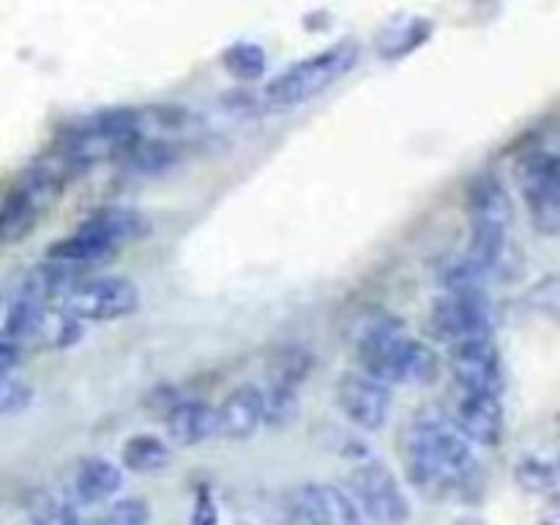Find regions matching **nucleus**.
Wrapping results in <instances>:
<instances>
[{
    "label": "nucleus",
    "instance_id": "39448f33",
    "mask_svg": "<svg viewBox=\"0 0 560 525\" xmlns=\"http://www.w3.org/2000/svg\"><path fill=\"white\" fill-rule=\"evenodd\" d=\"M80 323H109L135 315L140 306V290L126 277H80L60 301Z\"/></svg>",
    "mask_w": 560,
    "mask_h": 525
},
{
    "label": "nucleus",
    "instance_id": "aec40b11",
    "mask_svg": "<svg viewBox=\"0 0 560 525\" xmlns=\"http://www.w3.org/2000/svg\"><path fill=\"white\" fill-rule=\"evenodd\" d=\"M120 459H124V468L131 470V474H159V470L167 468L173 454H170V446L162 438L140 432V435H131L124 443Z\"/></svg>",
    "mask_w": 560,
    "mask_h": 525
},
{
    "label": "nucleus",
    "instance_id": "423d86ee",
    "mask_svg": "<svg viewBox=\"0 0 560 525\" xmlns=\"http://www.w3.org/2000/svg\"><path fill=\"white\" fill-rule=\"evenodd\" d=\"M348 487L359 512L375 525H405L410 520L408 495L388 465L366 459L350 470Z\"/></svg>",
    "mask_w": 560,
    "mask_h": 525
},
{
    "label": "nucleus",
    "instance_id": "dca6fc26",
    "mask_svg": "<svg viewBox=\"0 0 560 525\" xmlns=\"http://www.w3.org/2000/svg\"><path fill=\"white\" fill-rule=\"evenodd\" d=\"M465 208H468L470 222L506 224V228H512V195H509V189L495 173H481L479 178L470 180L468 195H465Z\"/></svg>",
    "mask_w": 560,
    "mask_h": 525
},
{
    "label": "nucleus",
    "instance_id": "9b49d317",
    "mask_svg": "<svg viewBox=\"0 0 560 525\" xmlns=\"http://www.w3.org/2000/svg\"><path fill=\"white\" fill-rule=\"evenodd\" d=\"M448 421L470 443H479V446H498L503 441V430H506L501 397L498 394L468 392V388H457Z\"/></svg>",
    "mask_w": 560,
    "mask_h": 525
},
{
    "label": "nucleus",
    "instance_id": "4468645a",
    "mask_svg": "<svg viewBox=\"0 0 560 525\" xmlns=\"http://www.w3.org/2000/svg\"><path fill=\"white\" fill-rule=\"evenodd\" d=\"M77 230L93 235V238H98L102 244L113 246V249L118 252L120 246L148 235V219L142 217L140 211H135V208L107 206L96 208L91 217L82 219V222L77 224Z\"/></svg>",
    "mask_w": 560,
    "mask_h": 525
},
{
    "label": "nucleus",
    "instance_id": "393cba45",
    "mask_svg": "<svg viewBox=\"0 0 560 525\" xmlns=\"http://www.w3.org/2000/svg\"><path fill=\"white\" fill-rule=\"evenodd\" d=\"M224 66L238 80H257L266 71V52L257 44H235L224 52Z\"/></svg>",
    "mask_w": 560,
    "mask_h": 525
},
{
    "label": "nucleus",
    "instance_id": "5701e85b",
    "mask_svg": "<svg viewBox=\"0 0 560 525\" xmlns=\"http://www.w3.org/2000/svg\"><path fill=\"white\" fill-rule=\"evenodd\" d=\"M312 372V355L304 348H282L273 355L271 366H268V381L279 383V386H293L299 388L306 381V375Z\"/></svg>",
    "mask_w": 560,
    "mask_h": 525
},
{
    "label": "nucleus",
    "instance_id": "4be33fe9",
    "mask_svg": "<svg viewBox=\"0 0 560 525\" xmlns=\"http://www.w3.org/2000/svg\"><path fill=\"white\" fill-rule=\"evenodd\" d=\"M438 277H441L443 293H487L490 273L476 266L468 255H463L457 260H448Z\"/></svg>",
    "mask_w": 560,
    "mask_h": 525
},
{
    "label": "nucleus",
    "instance_id": "c85d7f7f",
    "mask_svg": "<svg viewBox=\"0 0 560 525\" xmlns=\"http://www.w3.org/2000/svg\"><path fill=\"white\" fill-rule=\"evenodd\" d=\"M189 525H219V506L208 487H200V490H197V501L195 509H191Z\"/></svg>",
    "mask_w": 560,
    "mask_h": 525
},
{
    "label": "nucleus",
    "instance_id": "c756f323",
    "mask_svg": "<svg viewBox=\"0 0 560 525\" xmlns=\"http://www.w3.org/2000/svg\"><path fill=\"white\" fill-rule=\"evenodd\" d=\"M22 361V348L9 339H0V372H14Z\"/></svg>",
    "mask_w": 560,
    "mask_h": 525
},
{
    "label": "nucleus",
    "instance_id": "6ab92c4d",
    "mask_svg": "<svg viewBox=\"0 0 560 525\" xmlns=\"http://www.w3.org/2000/svg\"><path fill=\"white\" fill-rule=\"evenodd\" d=\"M47 257L49 260H60L66 262V266L80 268V271H91V268L113 260L115 249L113 246L102 244L98 238H93V235L82 233V230H74V233L66 235V238L49 244Z\"/></svg>",
    "mask_w": 560,
    "mask_h": 525
},
{
    "label": "nucleus",
    "instance_id": "2eb2a0df",
    "mask_svg": "<svg viewBox=\"0 0 560 525\" xmlns=\"http://www.w3.org/2000/svg\"><path fill=\"white\" fill-rule=\"evenodd\" d=\"M164 424L175 446H200L217 435V408L202 399H175L164 413Z\"/></svg>",
    "mask_w": 560,
    "mask_h": 525
},
{
    "label": "nucleus",
    "instance_id": "bb28decb",
    "mask_svg": "<svg viewBox=\"0 0 560 525\" xmlns=\"http://www.w3.org/2000/svg\"><path fill=\"white\" fill-rule=\"evenodd\" d=\"M33 388L14 372H0V416H14L31 405Z\"/></svg>",
    "mask_w": 560,
    "mask_h": 525
},
{
    "label": "nucleus",
    "instance_id": "f8f14e48",
    "mask_svg": "<svg viewBox=\"0 0 560 525\" xmlns=\"http://www.w3.org/2000/svg\"><path fill=\"white\" fill-rule=\"evenodd\" d=\"M262 424V388L244 383L233 388L217 408V435L228 441H246Z\"/></svg>",
    "mask_w": 560,
    "mask_h": 525
},
{
    "label": "nucleus",
    "instance_id": "b1692460",
    "mask_svg": "<svg viewBox=\"0 0 560 525\" xmlns=\"http://www.w3.org/2000/svg\"><path fill=\"white\" fill-rule=\"evenodd\" d=\"M33 525H80L74 506L52 492H38L31 503Z\"/></svg>",
    "mask_w": 560,
    "mask_h": 525
},
{
    "label": "nucleus",
    "instance_id": "0eeeda50",
    "mask_svg": "<svg viewBox=\"0 0 560 525\" xmlns=\"http://www.w3.org/2000/svg\"><path fill=\"white\" fill-rule=\"evenodd\" d=\"M432 337L452 345L492 334V304L487 293H443L430 312Z\"/></svg>",
    "mask_w": 560,
    "mask_h": 525
},
{
    "label": "nucleus",
    "instance_id": "7ed1b4c3",
    "mask_svg": "<svg viewBox=\"0 0 560 525\" xmlns=\"http://www.w3.org/2000/svg\"><path fill=\"white\" fill-rule=\"evenodd\" d=\"M359 60V47L353 42L334 44L301 63L290 66L288 71L266 85V102L277 109H293L310 104L312 98L323 96L331 85H337Z\"/></svg>",
    "mask_w": 560,
    "mask_h": 525
},
{
    "label": "nucleus",
    "instance_id": "f3484780",
    "mask_svg": "<svg viewBox=\"0 0 560 525\" xmlns=\"http://www.w3.org/2000/svg\"><path fill=\"white\" fill-rule=\"evenodd\" d=\"M80 277H85V271L74 266H66L60 260L42 262V266L31 268L27 277L22 279L20 290L27 295V299L38 301V304H58L66 299V293L71 290V284Z\"/></svg>",
    "mask_w": 560,
    "mask_h": 525
},
{
    "label": "nucleus",
    "instance_id": "cd10ccee",
    "mask_svg": "<svg viewBox=\"0 0 560 525\" xmlns=\"http://www.w3.org/2000/svg\"><path fill=\"white\" fill-rule=\"evenodd\" d=\"M151 523V506L142 498H124L115 503L98 525H148Z\"/></svg>",
    "mask_w": 560,
    "mask_h": 525
},
{
    "label": "nucleus",
    "instance_id": "f257e3e1",
    "mask_svg": "<svg viewBox=\"0 0 560 525\" xmlns=\"http://www.w3.org/2000/svg\"><path fill=\"white\" fill-rule=\"evenodd\" d=\"M405 465L410 481L427 495H459L479 479L470 441L441 416H427L410 427Z\"/></svg>",
    "mask_w": 560,
    "mask_h": 525
},
{
    "label": "nucleus",
    "instance_id": "412c9836",
    "mask_svg": "<svg viewBox=\"0 0 560 525\" xmlns=\"http://www.w3.org/2000/svg\"><path fill=\"white\" fill-rule=\"evenodd\" d=\"M268 392H262V424L273 427V430H284L293 424L301 413L299 388L279 386V383H268Z\"/></svg>",
    "mask_w": 560,
    "mask_h": 525
},
{
    "label": "nucleus",
    "instance_id": "f03ea898",
    "mask_svg": "<svg viewBox=\"0 0 560 525\" xmlns=\"http://www.w3.org/2000/svg\"><path fill=\"white\" fill-rule=\"evenodd\" d=\"M355 359L361 372L386 386H427L441 375V359L435 350L410 337L408 326L397 315H381L366 323L355 342Z\"/></svg>",
    "mask_w": 560,
    "mask_h": 525
},
{
    "label": "nucleus",
    "instance_id": "1a4fd4ad",
    "mask_svg": "<svg viewBox=\"0 0 560 525\" xmlns=\"http://www.w3.org/2000/svg\"><path fill=\"white\" fill-rule=\"evenodd\" d=\"M337 408L364 432H377L392 413V386L366 372H348L337 383Z\"/></svg>",
    "mask_w": 560,
    "mask_h": 525
},
{
    "label": "nucleus",
    "instance_id": "9d476101",
    "mask_svg": "<svg viewBox=\"0 0 560 525\" xmlns=\"http://www.w3.org/2000/svg\"><path fill=\"white\" fill-rule=\"evenodd\" d=\"M293 525H361V512L348 492L334 485H304L290 495Z\"/></svg>",
    "mask_w": 560,
    "mask_h": 525
},
{
    "label": "nucleus",
    "instance_id": "a211bd4d",
    "mask_svg": "<svg viewBox=\"0 0 560 525\" xmlns=\"http://www.w3.org/2000/svg\"><path fill=\"white\" fill-rule=\"evenodd\" d=\"M120 485H124V474L118 465L104 457L82 459L74 474V495L88 506L109 501L120 490Z\"/></svg>",
    "mask_w": 560,
    "mask_h": 525
},
{
    "label": "nucleus",
    "instance_id": "6e6552de",
    "mask_svg": "<svg viewBox=\"0 0 560 525\" xmlns=\"http://www.w3.org/2000/svg\"><path fill=\"white\" fill-rule=\"evenodd\" d=\"M448 361H452L457 388L481 394H503V364L498 353L495 334L459 339L448 345Z\"/></svg>",
    "mask_w": 560,
    "mask_h": 525
},
{
    "label": "nucleus",
    "instance_id": "a878e982",
    "mask_svg": "<svg viewBox=\"0 0 560 525\" xmlns=\"http://www.w3.org/2000/svg\"><path fill=\"white\" fill-rule=\"evenodd\" d=\"M514 476H517V481L528 492H550L556 490V481H558L556 465L536 457L523 459V463L517 465V470H514Z\"/></svg>",
    "mask_w": 560,
    "mask_h": 525
},
{
    "label": "nucleus",
    "instance_id": "ddd939ff",
    "mask_svg": "<svg viewBox=\"0 0 560 525\" xmlns=\"http://www.w3.org/2000/svg\"><path fill=\"white\" fill-rule=\"evenodd\" d=\"M82 339V323L58 304H38L22 337V348L63 350Z\"/></svg>",
    "mask_w": 560,
    "mask_h": 525
},
{
    "label": "nucleus",
    "instance_id": "20e7f679",
    "mask_svg": "<svg viewBox=\"0 0 560 525\" xmlns=\"http://www.w3.org/2000/svg\"><path fill=\"white\" fill-rule=\"evenodd\" d=\"M517 178L536 233L556 238L560 233V159L547 148H536L520 159Z\"/></svg>",
    "mask_w": 560,
    "mask_h": 525
}]
</instances>
